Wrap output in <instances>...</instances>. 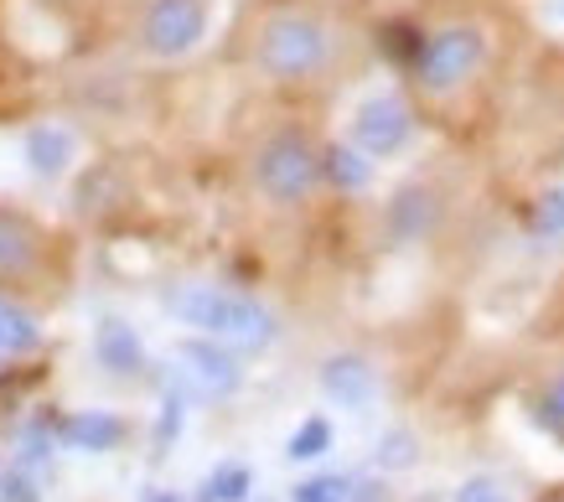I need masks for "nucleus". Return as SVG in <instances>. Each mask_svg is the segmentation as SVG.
Segmentation results:
<instances>
[{
	"mask_svg": "<svg viewBox=\"0 0 564 502\" xmlns=\"http://www.w3.org/2000/svg\"><path fill=\"white\" fill-rule=\"evenodd\" d=\"M451 502H513V498H508V487L497 482V477H466Z\"/></svg>",
	"mask_w": 564,
	"mask_h": 502,
	"instance_id": "17",
	"label": "nucleus"
},
{
	"mask_svg": "<svg viewBox=\"0 0 564 502\" xmlns=\"http://www.w3.org/2000/svg\"><path fill=\"white\" fill-rule=\"evenodd\" d=\"M187 327H203L207 337L218 342H234V347H264L274 337V321L259 312L254 301H239V295H223V291H207V285H192V291L172 295L166 301Z\"/></svg>",
	"mask_w": 564,
	"mask_h": 502,
	"instance_id": "5",
	"label": "nucleus"
},
{
	"mask_svg": "<svg viewBox=\"0 0 564 502\" xmlns=\"http://www.w3.org/2000/svg\"><path fill=\"white\" fill-rule=\"evenodd\" d=\"M544 502H564V492H549V498Z\"/></svg>",
	"mask_w": 564,
	"mask_h": 502,
	"instance_id": "20",
	"label": "nucleus"
},
{
	"mask_svg": "<svg viewBox=\"0 0 564 502\" xmlns=\"http://www.w3.org/2000/svg\"><path fill=\"white\" fill-rule=\"evenodd\" d=\"M322 389H326V399H337L343 410H368L378 394V379L362 358H332V363L322 368Z\"/></svg>",
	"mask_w": 564,
	"mask_h": 502,
	"instance_id": "7",
	"label": "nucleus"
},
{
	"mask_svg": "<svg viewBox=\"0 0 564 502\" xmlns=\"http://www.w3.org/2000/svg\"><path fill=\"white\" fill-rule=\"evenodd\" d=\"M0 502H36L32 482H21V477H6V487H0Z\"/></svg>",
	"mask_w": 564,
	"mask_h": 502,
	"instance_id": "19",
	"label": "nucleus"
},
{
	"mask_svg": "<svg viewBox=\"0 0 564 502\" xmlns=\"http://www.w3.org/2000/svg\"><path fill=\"white\" fill-rule=\"evenodd\" d=\"M182 358L192 363V373H197V383H203L207 394H234L239 389V368H234V358L223 352V347H207V342H187L182 347Z\"/></svg>",
	"mask_w": 564,
	"mask_h": 502,
	"instance_id": "10",
	"label": "nucleus"
},
{
	"mask_svg": "<svg viewBox=\"0 0 564 502\" xmlns=\"http://www.w3.org/2000/svg\"><path fill=\"white\" fill-rule=\"evenodd\" d=\"M249 487H254L249 467H223V471L207 477V502H243L249 498Z\"/></svg>",
	"mask_w": 564,
	"mask_h": 502,
	"instance_id": "14",
	"label": "nucleus"
},
{
	"mask_svg": "<svg viewBox=\"0 0 564 502\" xmlns=\"http://www.w3.org/2000/svg\"><path fill=\"white\" fill-rule=\"evenodd\" d=\"M326 446H332V425H326V419L316 415V419H306V425H301V430L291 435L285 456H291V461H316V456H322Z\"/></svg>",
	"mask_w": 564,
	"mask_h": 502,
	"instance_id": "13",
	"label": "nucleus"
},
{
	"mask_svg": "<svg viewBox=\"0 0 564 502\" xmlns=\"http://www.w3.org/2000/svg\"><path fill=\"white\" fill-rule=\"evenodd\" d=\"M291 502H347V477H311L295 487Z\"/></svg>",
	"mask_w": 564,
	"mask_h": 502,
	"instance_id": "16",
	"label": "nucleus"
},
{
	"mask_svg": "<svg viewBox=\"0 0 564 502\" xmlns=\"http://www.w3.org/2000/svg\"><path fill=\"white\" fill-rule=\"evenodd\" d=\"M393 57L404 73L414 120L471 130L508 73V26L492 11H445L435 21L393 26Z\"/></svg>",
	"mask_w": 564,
	"mask_h": 502,
	"instance_id": "1",
	"label": "nucleus"
},
{
	"mask_svg": "<svg viewBox=\"0 0 564 502\" xmlns=\"http://www.w3.org/2000/svg\"><path fill=\"white\" fill-rule=\"evenodd\" d=\"M243 176L270 212H295L316 203L322 187H332V151L301 124H274L249 145Z\"/></svg>",
	"mask_w": 564,
	"mask_h": 502,
	"instance_id": "3",
	"label": "nucleus"
},
{
	"mask_svg": "<svg viewBox=\"0 0 564 502\" xmlns=\"http://www.w3.org/2000/svg\"><path fill=\"white\" fill-rule=\"evenodd\" d=\"M124 440V419L104 415V410H84V415L63 419V446L68 450H88V456H104Z\"/></svg>",
	"mask_w": 564,
	"mask_h": 502,
	"instance_id": "9",
	"label": "nucleus"
},
{
	"mask_svg": "<svg viewBox=\"0 0 564 502\" xmlns=\"http://www.w3.org/2000/svg\"><path fill=\"white\" fill-rule=\"evenodd\" d=\"M99 363L109 368V373H120V379L140 373V342L124 321H104L99 327Z\"/></svg>",
	"mask_w": 564,
	"mask_h": 502,
	"instance_id": "11",
	"label": "nucleus"
},
{
	"mask_svg": "<svg viewBox=\"0 0 564 502\" xmlns=\"http://www.w3.org/2000/svg\"><path fill=\"white\" fill-rule=\"evenodd\" d=\"M533 415H539V425H544L554 440H564V379H554L539 394V404H533Z\"/></svg>",
	"mask_w": 564,
	"mask_h": 502,
	"instance_id": "15",
	"label": "nucleus"
},
{
	"mask_svg": "<svg viewBox=\"0 0 564 502\" xmlns=\"http://www.w3.org/2000/svg\"><path fill=\"white\" fill-rule=\"evenodd\" d=\"M207 21H213L207 0H145L135 21V42H140V53L161 57V63H176V57L203 47Z\"/></svg>",
	"mask_w": 564,
	"mask_h": 502,
	"instance_id": "6",
	"label": "nucleus"
},
{
	"mask_svg": "<svg viewBox=\"0 0 564 502\" xmlns=\"http://www.w3.org/2000/svg\"><path fill=\"white\" fill-rule=\"evenodd\" d=\"M176 430H182V404H176V399H166V410H161V425H155V450L172 446Z\"/></svg>",
	"mask_w": 564,
	"mask_h": 502,
	"instance_id": "18",
	"label": "nucleus"
},
{
	"mask_svg": "<svg viewBox=\"0 0 564 502\" xmlns=\"http://www.w3.org/2000/svg\"><path fill=\"white\" fill-rule=\"evenodd\" d=\"M410 124H414V109H410V99H378V105H368L362 109V120H358V135H362V145L368 151H393L399 140L410 135Z\"/></svg>",
	"mask_w": 564,
	"mask_h": 502,
	"instance_id": "8",
	"label": "nucleus"
},
{
	"mask_svg": "<svg viewBox=\"0 0 564 502\" xmlns=\"http://www.w3.org/2000/svg\"><path fill=\"white\" fill-rule=\"evenodd\" d=\"M0 347L6 352H32L36 347V327H32V316L17 312L6 295H0Z\"/></svg>",
	"mask_w": 564,
	"mask_h": 502,
	"instance_id": "12",
	"label": "nucleus"
},
{
	"mask_svg": "<svg viewBox=\"0 0 564 502\" xmlns=\"http://www.w3.org/2000/svg\"><path fill=\"white\" fill-rule=\"evenodd\" d=\"M368 36L332 0H254L234 32L239 68L285 99H316L358 73Z\"/></svg>",
	"mask_w": 564,
	"mask_h": 502,
	"instance_id": "2",
	"label": "nucleus"
},
{
	"mask_svg": "<svg viewBox=\"0 0 564 502\" xmlns=\"http://www.w3.org/2000/svg\"><path fill=\"white\" fill-rule=\"evenodd\" d=\"M63 280V239L26 208L0 203V291L52 295Z\"/></svg>",
	"mask_w": 564,
	"mask_h": 502,
	"instance_id": "4",
	"label": "nucleus"
}]
</instances>
